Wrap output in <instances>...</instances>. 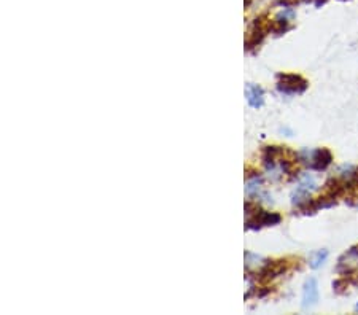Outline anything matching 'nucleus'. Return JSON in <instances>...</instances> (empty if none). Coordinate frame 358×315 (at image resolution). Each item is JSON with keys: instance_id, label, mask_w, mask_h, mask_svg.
I'll return each mask as SVG.
<instances>
[{"instance_id": "nucleus-1", "label": "nucleus", "mask_w": 358, "mask_h": 315, "mask_svg": "<svg viewBox=\"0 0 358 315\" xmlns=\"http://www.w3.org/2000/svg\"><path fill=\"white\" fill-rule=\"evenodd\" d=\"M279 91L285 94H301L306 91L307 88V81L299 75H279V84H277Z\"/></svg>"}, {"instance_id": "nucleus-2", "label": "nucleus", "mask_w": 358, "mask_h": 315, "mask_svg": "<svg viewBox=\"0 0 358 315\" xmlns=\"http://www.w3.org/2000/svg\"><path fill=\"white\" fill-rule=\"evenodd\" d=\"M307 161H310V167H312V169H315V171H325V169L331 164L333 155H331L330 150L320 148V150L310 151Z\"/></svg>"}, {"instance_id": "nucleus-3", "label": "nucleus", "mask_w": 358, "mask_h": 315, "mask_svg": "<svg viewBox=\"0 0 358 315\" xmlns=\"http://www.w3.org/2000/svg\"><path fill=\"white\" fill-rule=\"evenodd\" d=\"M358 267V247L347 250L338 261V272H352Z\"/></svg>"}, {"instance_id": "nucleus-4", "label": "nucleus", "mask_w": 358, "mask_h": 315, "mask_svg": "<svg viewBox=\"0 0 358 315\" xmlns=\"http://www.w3.org/2000/svg\"><path fill=\"white\" fill-rule=\"evenodd\" d=\"M318 301V285L315 279H309L302 290V309H310Z\"/></svg>"}, {"instance_id": "nucleus-5", "label": "nucleus", "mask_w": 358, "mask_h": 315, "mask_svg": "<svg viewBox=\"0 0 358 315\" xmlns=\"http://www.w3.org/2000/svg\"><path fill=\"white\" fill-rule=\"evenodd\" d=\"M245 94H247L248 104L255 107V109H260V107L264 104V93L260 86H256V84H248Z\"/></svg>"}, {"instance_id": "nucleus-6", "label": "nucleus", "mask_w": 358, "mask_h": 315, "mask_svg": "<svg viewBox=\"0 0 358 315\" xmlns=\"http://www.w3.org/2000/svg\"><path fill=\"white\" fill-rule=\"evenodd\" d=\"M326 258H328V252H326V250L315 252L314 256H312V259H310V267L312 269H318L326 261Z\"/></svg>"}, {"instance_id": "nucleus-7", "label": "nucleus", "mask_w": 358, "mask_h": 315, "mask_svg": "<svg viewBox=\"0 0 358 315\" xmlns=\"http://www.w3.org/2000/svg\"><path fill=\"white\" fill-rule=\"evenodd\" d=\"M357 312H358V304H357Z\"/></svg>"}]
</instances>
